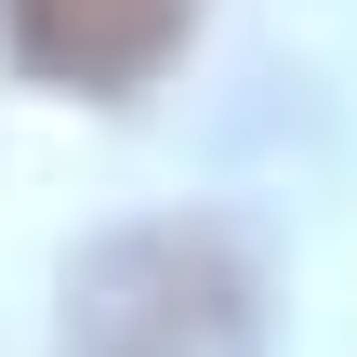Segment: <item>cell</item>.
I'll use <instances>...</instances> for the list:
<instances>
[{"label":"cell","mask_w":357,"mask_h":357,"mask_svg":"<svg viewBox=\"0 0 357 357\" xmlns=\"http://www.w3.org/2000/svg\"><path fill=\"white\" fill-rule=\"evenodd\" d=\"M252 252L212 212H159L66 265L53 357H252Z\"/></svg>","instance_id":"6da1fadb"},{"label":"cell","mask_w":357,"mask_h":357,"mask_svg":"<svg viewBox=\"0 0 357 357\" xmlns=\"http://www.w3.org/2000/svg\"><path fill=\"white\" fill-rule=\"evenodd\" d=\"M199 0H0V40L53 93H146L185 53Z\"/></svg>","instance_id":"7a4b0ae2"}]
</instances>
